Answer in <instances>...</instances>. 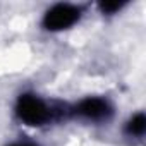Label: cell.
Returning <instances> with one entry per match:
<instances>
[{
    "label": "cell",
    "instance_id": "obj_1",
    "mask_svg": "<svg viewBox=\"0 0 146 146\" xmlns=\"http://www.w3.org/2000/svg\"><path fill=\"white\" fill-rule=\"evenodd\" d=\"M16 113L28 125H41L52 120V107L36 95H21L16 105Z\"/></svg>",
    "mask_w": 146,
    "mask_h": 146
},
{
    "label": "cell",
    "instance_id": "obj_2",
    "mask_svg": "<svg viewBox=\"0 0 146 146\" xmlns=\"http://www.w3.org/2000/svg\"><path fill=\"white\" fill-rule=\"evenodd\" d=\"M81 17V9L70 4L53 5L43 17V26L48 31H62L76 24Z\"/></svg>",
    "mask_w": 146,
    "mask_h": 146
},
{
    "label": "cell",
    "instance_id": "obj_3",
    "mask_svg": "<svg viewBox=\"0 0 146 146\" xmlns=\"http://www.w3.org/2000/svg\"><path fill=\"white\" fill-rule=\"evenodd\" d=\"M70 113L98 122V120H107L112 115V107L103 98H86L72 108Z\"/></svg>",
    "mask_w": 146,
    "mask_h": 146
},
{
    "label": "cell",
    "instance_id": "obj_4",
    "mask_svg": "<svg viewBox=\"0 0 146 146\" xmlns=\"http://www.w3.org/2000/svg\"><path fill=\"white\" fill-rule=\"evenodd\" d=\"M125 131H127V134H131V136H143L144 131H146V117H144L143 113L134 115V117L127 122Z\"/></svg>",
    "mask_w": 146,
    "mask_h": 146
},
{
    "label": "cell",
    "instance_id": "obj_5",
    "mask_svg": "<svg viewBox=\"0 0 146 146\" xmlns=\"http://www.w3.org/2000/svg\"><path fill=\"white\" fill-rule=\"evenodd\" d=\"M125 5V0H107V2L100 4V11L103 14H113L117 11H120Z\"/></svg>",
    "mask_w": 146,
    "mask_h": 146
},
{
    "label": "cell",
    "instance_id": "obj_6",
    "mask_svg": "<svg viewBox=\"0 0 146 146\" xmlns=\"http://www.w3.org/2000/svg\"><path fill=\"white\" fill-rule=\"evenodd\" d=\"M11 146H38V144H33V143H16V144H11Z\"/></svg>",
    "mask_w": 146,
    "mask_h": 146
}]
</instances>
